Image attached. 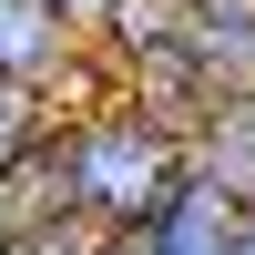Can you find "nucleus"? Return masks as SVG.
I'll return each instance as SVG.
<instances>
[{
  "label": "nucleus",
  "mask_w": 255,
  "mask_h": 255,
  "mask_svg": "<svg viewBox=\"0 0 255 255\" xmlns=\"http://www.w3.org/2000/svg\"><path fill=\"white\" fill-rule=\"evenodd\" d=\"M174 184H184V133L174 123L123 102V92H82V102L51 113L31 174L0 194V215H51V225H82V235L123 245Z\"/></svg>",
  "instance_id": "nucleus-1"
},
{
  "label": "nucleus",
  "mask_w": 255,
  "mask_h": 255,
  "mask_svg": "<svg viewBox=\"0 0 255 255\" xmlns=\"http://www.w3.org/2000/svg\"><path fill=\"white\" fill-rule=\"evenodd\" d=\"M92 82L184 133L194 113L255 92V0H123L92 41Z\"/></svg>",
  "instance_id": "nucleus-2"
},
{
  "label": "nucleus",
  "mask_w": 255,
  "mask_h": 255,
  "mask_svg": "<svg viewBox=\"0 0 255 255\" xmlns=\"http://www.w3.org/2000/svg\"><path fill=\"white\" fill-rule=\"evenodd\" d=\"M0 82H10V92H41V102H82V92H102L82 31L51 10V0H0Z\"/></svg>",
  "instance_id": "nucleus-3"
},
{
  "label": "nucleus",
  "mask_w": 255,
  "mask_h": 255,
  "mask_svg": "<svg viewBox=\"0 0 255 255\" xmlns=\"http://www.w3.org/2000/svg\"><path fill=\"white\" fill-rule=\"evenodd\" d=\"M184 174L255 225V92H235V102H215V113L184 123Z\"/></svg>",
  "instance_id": "nucleus-4"
},
{
  "label": "nucleus",
  "mask_w": 255,
  "mask_h": 255,
  "mask_svg": "<svg viewBox=\"0 0 255 255\" xmlns=\"http://www.w3.org/2000/svg\"><path fill=\"white\" fill-rule=\"evenodd\" d=\"M235 245H245V215H235V204H215L194 174H184V184H174V194H163L113 255H235Z\"/></svg>",
  "instance_id": "nucleus-5"
},
{
  "label": "nucleus",
  "mask_w": 255,
  "mask_h": 255,
  "mask_svg": "<svg viewBox=\"0 0 255 255\" xmlns=\"http://www.w3.org/2000/svg\"><path fill=\"white\" fill-rule=\"evenodd\" d=\"M51 113H61V102H41V92H10V82H0V194L31 174V153H41V133H51Z\"/></svg>",
  "instance_id": "nucleus-6"
},
{
  "label": "nucleus",
  "mask_w": 255,
  "mask_h": 255,
  "mask_svg": "<svg viewBox=\"0 0 255 255\" xmlns=\"http://www.w3.org/2000/svg\"><path fill=\"white\" fill-rule=\"evenodd\" d=\"M0 255H113L82 225H51V215H0Z\"/></svg>",
  "instance_id": "nucleus-7"
},
{
  "label": "nucleus",
  "mask_w": 255,
  "mask_h": 255,
  "mask_svg": "<svg viewBox=\"0 0 255 255\" xmlns=\"http://www.w3.org/2000/svg\"><path fill=\"white\" fill-rule=\"evenodd\" d=\"M51 10H61V20H72V31H82V41H92V31H102V20H113V10H123V0H51Z\"/></svg>",
  "instance_id": "nucleus-8"
},
{
  "label": "nucleus",
  "mask_w": 255,
  "mask_h": 255,
  "mask_svg": "<svg viewBox=\"0 0 255 255\" xmlns=\"http://www.w3.org/2000/svg\"><path fill=\"white\" fill-rule=\"evenodd\" d=\"M235 255H255V225H245V245H235Z\"/></svg>",
  "instance_id": "nucleus-9"
}]
</instances>
